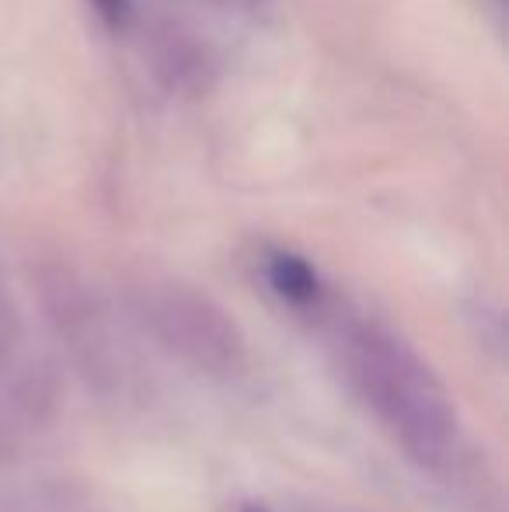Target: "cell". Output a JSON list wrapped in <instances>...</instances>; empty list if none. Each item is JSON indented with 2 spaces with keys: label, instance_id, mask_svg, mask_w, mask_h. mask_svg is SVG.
Segmentation results:
<instances>
[{
  "label": "cell",
  "instance_id": "1",
  "mask_svg": "<svg viewBox=\"0 0 509 512\" xmlns=\"http://www.w3.org/2000/svg\"><path fill=\"white\" fill-rule=\"evenodd\" d=\"M265 276L276 297H283L293 307H311L321 293V279L307 258L293 255V251H272L265 262Z\"/></svg>",
  "mask_w": 509,
  "mask_h": 512
},
{
  "label": "cell",
  "instance_id": "3",
  "mask_svg": "<svg viewBox=\"0 0 509 512\" xmlns=\"http://www.w3.org/2000/svg\"><path fill=\"white\" fill-rule=\"evenodd\" d=\"M217 4L231 7V11H248V14H262L265 0H217Z\"/></svg>",
  "mask_w": 509,
  "mask_h": 512
},
{
  "label": "cell",
  "instance_id": "2",
  "mask_svg": "<svg viewBox=\"0 0 509 512\" xmlns=\"http://www.w3.org/2000/svg\"><path fill=\"white\" fill-rule=\"evenodd\" d=\"M91 7L109 28H123L129 21V11H133V0H91Z\"/></svg>",
  "mask_w": 509,
  "mask_h": 512
},
{
  "label": "cell",
  "instance_id": "4",
  "mask_svg": "<svg viewBox=\"0 0 509 512\" xmlns=\"http://www.w3.org/2000/svg\"><path fill=\"white\" fill-rule=\"evenodd\" d=\"M241 512H269V509H265V506H245Z\"/></svg>",
  "mask_w": 509,
  "mask_h": 512
}]
</instances>
